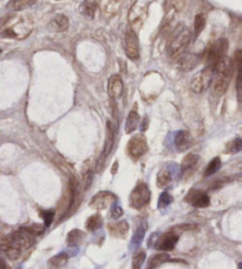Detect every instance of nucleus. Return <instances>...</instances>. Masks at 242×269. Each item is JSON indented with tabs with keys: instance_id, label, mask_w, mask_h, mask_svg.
Instances as JSON below:
<instances>
[{
	"instance_id": "nucleus-23",
	"label": "nucleus",
	"mask_w": 242,
	"mask_h": 269,
	"mask_svg": "<svg viewBox=\"0 0 242 269\" xmlns=\"http://www.w3.org/2000/svg\"><path fill=\"white\" fill-rule=\"evenodd\" d=\"M138 124H140V115H138V112L132 110L128 115V117H126V122H125L126 134H131V132H134L135 130L138 128Z\"/></svg>"
},
{
	"instance_id": "nucleus-41",
	"label": "nucleus",
	"mask_w": 242,
	"mask_h": 269,
	"mask_svg": "<svg viewBox=\"0 0 242 269\" xmlns=\"http://www.w3.org/2000/svg\"><path fill=\"white\" fill-rule=\"evenodd\" d=\"M147 125H149V118H148V117L144 118L143 125H142V131H146V130H147Z\"/></svg>"
},
{
	"instance_id": "nucleus-7",
	"label": "nucleus",
	"mask_w": 242,
	"mask_h": 269,
	"mask_svg": "<svg viewBox=\"0 0 242 269\" xmlns=\"http://www.w3.org/2000/svg\"><path fill=\"white\" fill-rule=\"evenodd\" d=\"M148 17V8L146 4H142V2H136V4L132 6L131 10H130L129 13V22L130 25H131V30L138 29L140 30L143 25L144 22H146Z\"/></svg>"
},
{
	"instance_id": "nucleus-38",
	"label": "nucleus",
	"mask_w": 242,
	"mask_h": 269,
	"mask_svg": "<svg viewBox=\"0 0 242 269\" xmlns=\"http://www.w3.org/2000/svg\"><path fill=\"white\" fill-rule=\"evenodd\" d=\"M13 18V16H7V17H1L0 18V34H1V32L4 31L6 25H7L8 22Z\"/></svg>"
},
{
	"instance_id": "nucleus-20",
	"label": "nucleus",
	"mask_w": 242,
	"mask_h": 269,
	"mask_svg": "<svg viewBox=\"0 0 242 269\" xmlns=\"http://www.w3.org/2000/svg\"><path fill=\"white\" fill-rule=\"evenodd\" d=\"M85 239H87V234L84 232H82L79 229H73L67 234L66 243L70 247H77L79 244H82Z\"/></svg>"
},
{
	"instance_id": "nucleus-9",
	"label": "nucleus",
	"mask_w": 242,
	"mask_h": 269,
	"mask_svg": "<svg viewBox=\"0 0 242 269\" xmlns=\"http://www.w3.org/2000/svg\"><path fill=\"white\" fill-rule=\"evenodd\" d=\"M125 53L131 60H136L140 57V43L134 30L131 29H129L125 34Z\"/></svg>"
},
{
	"instance_id": "nucleus-19",
	"label": "nucleus",
	"mask_w": 242,
	"mask_h": 269,
	"mask_svg": "<svg viewBox=\"0 0 242 269\" xmlns=\"http://www.w3.org/2000/svg\"><path fill=\"white\" fill-rule=\"evenodd\" d=\"M49 28L51 31L55 32H63L69 29V19L64 14H58L50 22Z\"/></svg>"
},
{
	"instance_id": "nucleus-15",
	"label": "nucleus",
	"mask_w": 242,
	"mask_h": 269,
	"mask_svg": "<svg viewBox=\"0 0 242 269\" xmlns=\"http://www.w3.org/2000/svg\"><path fill=\"white\" fill-rule=\"evenodd\" d=\"M201 57L199 55H193V53H184L179 60L176 61L177 66L182 71H190L194 69L197 64L200 63Z\"/></svg>"
},
{
	"instance_id": "nucleus-29",
	"label": "nucleus",
	"mask_w": 242,
	"mask_h": 269,
	"mask_svg": "<svg viewBox=\"0 0 242 269\" xmlns=\"http://www.w3.org/2000/svg\"><path fill=\"white\" fill-rule=\"evenodd\" d=\"M221 165H222V163H221L220 157H215L214 159H212V161L209 162V164L207 165L205 176L208 177V176L214 175V174H216L217 171L221 169Z\"/></svg>"
},
{
	"instance_id": "nucleus-31",
	"label": "nucleus",
	"mask_w": 242,
	"mask_h": 269,
	"mask_svg": "<svg viewBox=\"0 0 242 269\" xmlns=\"http://www.w3.org/2000/svg\"><path fill=\"white\" fill-rule=\"evenodd\" d=\"M146 230H147V223L146 222H142L140 226L137 227V229H136L134 238H132V244H135V246H138V244L141 243L142 240H143L144 235H146Z\"/></svg>"
},
{
	"instance_id": "nucleus-26",
	"label": "nucleus",
	"mask_w": 242,
	"mask_h": 269,
	"mask_svg": "<svg viewBox=\"0 0 242 269\" xmlns=\"http://www.w3.org/2000/svg\"><path fill=\"white\" fill-rule=\"evenodd\" d=\"M173 181V175H171L170 170L162 169L158 171L157 177H156V183L159 188H165L170 184Z\"/></svg>"
},
{
	"instance_id": "nucleus-21",
	"label": "nucleus",
	"mask_w": 242,
	"mask_h": 269,
	"mask_svg": "<svg viewBox=\"0 0 242 269\" xmlns=\"http://www.w3.org/2000/svg\"><path fill=\"white\" fill-rule=\"evenodd\" d=\"M69 261V255L66 253H59L55 255L47 262V268L49 269H60Z\"/></svg>"
},
{
	"instance_id": "nucleus-17",
	"label": "nucleus",
	"mask_w": 242,
	"mask_h": 269,
	"mask_svg": "<svg viewBox=\"0 0 242 269\" xmlns=\"http://www.w3.org/2000/svg\"><path fill=\"white\" fill-rule=\"evenodd\" d=\"M108 228L112 236H115V238L124 239L126 236V234L129 233L130 227L126 221H120V222L110 223L108 226Z\"/></svg>"
},
{
	"instance_id": "nucleus-14",
	"label": "nucleus",
	"mask_w": 242,
	"mask_h": 269,
	"mask_svg": "<svg viewBox=\"0 0 242 269\" xmlns=\"http://www.w3.org/2000/svg\"><path fill=\"white\" fill-rule=\"evenodd\" d=\"M124 90V84L122 78H121L118 75H112L110 78H109L108 82V92L109 97L112 100L120 98L122 96Z\"/></svg>"
},
{
	"instance_id": "nucleus-11",
	"label": "nucleus",
	"mask_w": 242,
	"mask_h": 269,
	"mask_svg": "<svg viewBox=\"0 0 242 269\" xmlns=\"http://www.w3.org/2000/svg\"><path fill=\"white\" fill-rule=\"evenodd\" d=\"M184 200L189 205L196 207V208H207L211 205V199H209L208 195L205 191L197 190V189H193V190L189 191Z\"/></svg>"
},
{
	"instance_id": "nucleus-36",
	"label": "nucleus",
	"mask_w": 242,
	"mask_h": 269,
	"mask_svg": "<svg viewBox=\"0 0 242 269\" xmlns=\"http://www.w3.org/2000/svg\"><path fill=\"white\" fill-rule=\"evenodd\" d=\"M241 148H242V141H241V138H236V140H234L232 142V147H230V152H233V153H236V152H239L241 150Z\"/></svg>"
},
{
	"instance_id": "nucleus-28",
	"label": "nucleus",
	"mask_w": 242,
	"mask_h": 269,
	"mask_svg": "<svg viewBox=\"0 0 242 269\" xmlns=\"http://www.w3.org/2000/svg\"><path fill=\"white\" fill-rule=\"evenodd\" d=\"M206 26V16L203 13L197 14L196 17H195L194 20V38L195 39H197V37H199L201 32L205 30Z\"/></svg>"
},
{
	"instance_id": "nucleus-35",
	"label": "nucleus",
	"mask_w": 242,
	"mask_h": 269,
	"mask_svg": "<svg viewBox=\"0 0 242 269\" xmlns=\"http://www.w3.org/2000/svg\"><path fill=\"white\" fill-rule=\"evenodd\" d=\"M111 217L114 218V220H117V218L122 217L123 216V209L121 208L120 206H117L116 203L115 205H112V208H111Z\"/></svg>"
},
{
	"instance_id": "nucleus-10",
	"label": "nucleus",
	"mask_w": 242,
	"mask_h": 269,
	"mask_svg": "<svg viewBox=\"0 0 242 269\" xmlns=\"http://www.w3.org/2000/svg\"><path fill=\"white\" fill-rule=\"evenodd\" d=\"M177 241H179V234H176L175 232L164 233L155 241V248L162 252H169L175 248Z\"/></svg>"
},
{
	"instance_id": "nucleus-5",
	"label": "nucleus",
	"mask_w": 242,
	"mask_h": 269,
	"mask_svg": "<svg viewBox=\"0 0 242 269\" xmlns=\"http://www.w3.org/2000/svg\"><path fill=\"white\" fill-rule=\"evenodd\" d=\"M32 30V22L31 20H26L25 18L20 19V22L17 24V26H13V28H8L1 32L2 37L7 38H26L29 35L30 32Z\"/></svg>"
},
{
	"instance_id": "nucleus-16",
	"label": "nucleus",
	"mask_w": 242,
	"mask_h": 269,
	"mask_svg": "<svg viewBox=\"0 0 242 269\" xmlns=\"http://www.w3.org/2000/svg\"><path fill=\"white\" fill-rule=\"evenodd\" d=\"M174 143H175V148L179 151H184V150L190 148L191 143H193V138H191V135L187 130H180L175 135Z\"/></svg>"
},
{
	"instance_id": "nucleus-4",
	"label": "nucleus",
	"mask_w": 242,
	"mask_h": 269,
	"mask_svg": "<svg viewBox=\"0 0 242 269\" xmlns=\"http://www.w3.org/2000/svg\"><path fill=\"white\" fill-rule=\"evenodd\" d=\"M227 51H228V41L224 38H221L215 41L212 45L209 47L208 52L206 55L207 65L208 66H214L218 60L224 58L227 56Z\"/></svg>"
},
{
	"instance_id": "nucleus-6",
	"label": "nucleus",
	"mask_w": 242,
	"mask_h": 269,
	"mask_svg": "<svg viewBox=\"0 0 242 269\" xmlns=\"http://www.w3.org/2000/svg\"><path fill=\"white\" fill-rule=\"evenodd\" d=\"M126 150H128L129 156L131 158L134 159L141 158L142 156L148 151V143H147L146 137H144L143 135L134 136V137L129 141Z\"/></svg>"
},
{
	"instance_id": "nucleus-27",
	"label": "nucleus",
	"mask_w": 242,
	"mask_h": 269,
	"mask_svg": "<svg viewBox=\"0 0 242 269\" xmlns=\"http://www.w3.org/2000/svg\"><path fill=\"white\" fill-rule=\"evenodd\" d=\"M103 224V217L100 216V214H94L92 216L88 218L87 223H85V227L89 232H96L98 230Z\"/></svg>"
},
{
	"instance_id": "nucleus-3",
	"label": "nucleus",
	"mask_w": 242,
	"mask_h": 269,
	"mask_svg": "<svg viewBox=\"0 0 242 269\" xmlns=\"http://www.w3.org/2000/svg\"><path fill=\"white\" fill-rule=\"evenodd\" d=\"M214 79V70L212 66H207L191 81L190 89L194 93H202L212 85Z\"/></svg>"
},
{
	"instance_id": "nucleus-34",
	"label": "nucleus",
	"mask_w": 242,
	"mask_h": 269,
	"mask_svg": "<svg viewBox=\"0 0 242 269\" xmlns=\"http://www.w3.org/2000/svg\"><path fill=\"white\" fill-rule=\"evenodd\" d=\"M40 217L43 218L45 227H50L53 222V217H55V211L53 210H43L40 211Z\"/></svg>"
},
{
	"instance_id": "nucleus-2",
	"label": "nucleus",
	"mask_w": 242,
	"mask_h": 269,
	"mask_svg": "<svg viewBox=\"0 0 242 269\" xmlns=\"http://www.w3.org/2000/svg\"><path fill=\"white\" fill-rule=\"evenodd\" d=\"M150 196H151V193H150V189L146 183H137L129 196L130 206L135 209L143 208L144 206L149 203Z\"/></svg>"
},
{
	"instance_id": "nucleus-13",
	"label": "nucleus",
	"mask_w": 242,
	"mask_h": 269,
	"mask_svg": "<svg viewBox=\"0 0 242 269\" xmlns=\"http://www.w3.org/2000/svg\"><path fill=\"white\" fill-rule=\"evenodd\" d=\"M114 141H115V132L114 129H112V125L110 122H108L106 124V138H105V146H104V150H103L102 155H100V157L98 159V162H97V171L100 170V168L103 167V164H104L105 158L108 157L109 153L111 152L112 147H114Z\"/></svg>"
},
{
	"instance_id": "nucleus-42",
	"label": "nucleus",
	"mask_w": 242,
	"mask_h": 269,
	"mask_svg": "<svg viewBox=\"0 0 242 269\" xmlns=\"http://www.w3.org/2000/svg\"><path fill=\"white\" fill-rule=\"evenodd\" d=\"M0 53H1V50H0Z\"/></svg>"
},
{
	"instance_id": "nucleus-33",
	"label": "nucleus",
	"mask_w": 242,
	"mask_h": 269,
	"mask_svg": "<svg viewBox=\"0 0 242 269\" xmlns=\"http://www.w3.org/2000/svg\"><path fill=\"white\" fill-rule=\"evenodd\" d=\"M171 202H173V196L169 193H163L158 199V208H167Z\"/></svg>"
},
{
	"instance_id": "nucleus-30",
	"label": "nucleus",
	"mask_w": 242,
	"mask_h": 269,
	"mask_svg": "<svg viewBox=\"0 0 242 269\" xmlns=\"http://www.w3.org/2000/svg\"><path fill=\"white\" fill-rule=\"evenodd\" d=\"M96 8H97V4L94 0H85L84 4H83L82 6L83 13H84V16H87L89 18H93Z\"/></svg>"
},
{
	"instance_id": "nucleus-32",
	"label": "nucleus",
	"mask_w": 242,
	"mask_h": 269,
	"mask_svg": "<svg viewBox=\"0 0 242 269\" xmlns=\"http://www.w3.org/2000/svg\"><path fill=\"white\" fill-rule=\"evenodd\" d=\"M144 261H146V253L143 250L141 252H137L135 254V256L132 258V269H141L142 266H143Z\"/></svg>"
},
{
	"instance_id": "nucleus-40",
	"label": "nucleus",
	"mask_w": 242,
	"mask_h": 269,
	"mask_svg": "<svg viewBox=\"0 0 242 269\" xmlns=\"http://www.w3.org/2000/svg\"><path fill=\"white\" fill-rule=\"evenodd\" d=\"M0 269H11L10 266L6 262V260L2 259L1 256H0Z\"/></svg>"
},
{
	"instance_id": "nucleus-24",
	"label": "nucleus",
	"mask_w": 242,
	"mask_h": 269,
	"mask_svg": "<svg viewBox=\"0 0 242 269\" xmlns=\"http://www.w3.org/2000/svg\"><path fill=\"white\" fill-rule=\"evenodd\" d=\"M169 260V255L167 253H158L152 255L151 258L149 259L148 261V266L147 269H157L159 266H162L163 264Z\"/></svg>"
},
{
	"instance_id": "nucleus-25",
	"label": "nucleus",
	"mask_w": 242,
	"mask_h": 269,
	"mask_svg": "<svg viewBox=\"0 0 242 269\" xmlns=\"http://www.w3.org/2000/svg\"><path fill=\"white\" fill-rule=\"evenodd\" d=\"M35 2H37V0H11L6 7H7L8 10L23 11L31 7V6H33Z\"/></svg>"
},
{
	"instance_id": "nucleus-12",
	"label": "nucleus",
	"mask_w": 242,
	"mask_h": 269,
	"mask_svg": "<svg viewBox=\"0 0 242 269\" xmlns=\"http://www.w3.org/2000/svg\"><path fill=\"white\" fill-rule=\"evenodd\" d=\"M232 76L233 75H230V73H216L215 79H212L214 81V84H212V94L214 96L220 97L227 92Z\"/></svg>"
},
{
	"instance_id": "nucleus-1",
	"label": "nucleus",
	"mask_w": 242,
	"mask_h": 269,
	"mask_svg": "<svg viewBox=\"0 0 242 269\" xmlns=\"http://www.w3.org/2000/svg\"><path fill=\"white\" fill-rule=\"evenodd\" d=\"M191 40V31L187 26L179 25L174 30L173 33L170 34L169 40H168L167 45V52L168 56L173 59V60L177 61L182 57L184 53H187L188 45L190 44Z\"/></svg>"
},
{
	"instance_id": "nucleus-37",
	"label": "nucleus",
	"mask_w": 242,
	"mask_h": 269,
	"mask_svg": "<svg viewBox=\"0 0 242 269\" xmlns=\"http://www.w3.org/2000/svg\"><path fill=\"white\" fill-rule=\"evenodd\" d=\"M28 228L31 230L34 235H39L44 233V226H40V224H32V226L28 227Z\"/></svg>"
},
{
	"instance_id": "nucleus-39",
	"label": "nucleus",
	"mask_w": 242,
	"mask_h": 269,
	"mask_svg": "<svg viewBox=\"0 0 242 269\" xmlns=\"http://www.w3.org/2000/svg\"><path fill=\"white\" fill-rule=\"evenodd\" d=\"M193 229H196V226L195 224H182V226H177L175 230H177V232H185V230H193Z\"/></svg>"
},
{
	"instance_id": "nucleus-22",
	"label": "nucleus",
	"mask_w": 242,
	"mask_h": 269,
	"mask_svg": "<svg viewBox=\"0 0 242 269\" xmlns=\"http://www.w3.org/2000/svg\"><path fill=\"white\" fill-rule=\"evenodd\" d=\"M200 157L195 153H188L184 158H183L182 164H181V171L183 174L188 173V171H191L195 169L197 163H199Z\"/></svg>"
},
{
	"instance_id": "nucleus-8",
	"label": "nucleus",
	"mask_w": 242,
	"mask_h": 269,
	"mask_svg": "<svg viewBox=\"0 0 242 269\" xmlns=\"http://www.w3.org/2000/svg\"><path fill=\"white\" fill-rule=\"evenodd\" d=\"M117 197L115 194L110 193V191H100L91 199L89 207L91 209H94V210H103V209L115 205Z\"/></svg>"
},
{
	"instance_id": "nucleus-18",
	"label": "nucleus",
	"mask_w": 242,
	"mask_h": 269,
	"mask_svg": "<svg viewBox=\"0 0 242 269\" xmlns=\"http://www.w3.org/2000/svg\"><path fill=\"white\" fill-rule=\"evenodd\" d=\"M121 0H99V7L103 14L106 17H112L120 10Z\"/></svg>"
}]
</instances>
